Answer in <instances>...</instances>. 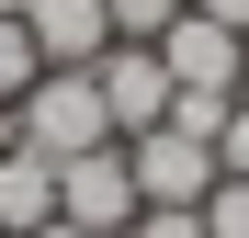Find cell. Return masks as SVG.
Here are the masks:
<instances>
[{"label": "cell", "instance_id": "obj_1", "mask_svg": "<svg viewBox=\"0 0 249 238\" xmlns=\"http://www.w3.org/2000/svg\"><path fill=\"white\" fill-rule=\"evenodd\" d=\"M12 125H23V147H46V159L113 147V113H102V79H91V68H46V79L12 102Z\"/></svg>", "mask_w": 249, "mask_h": 238}, {"label": "cell", "instance_id": "obj_6", "mask_svg": "<svg viewBox=\"0 0 249 238\" xmlns=\"http://www.w3.org/2000/svg\"><path fill=\"white\" fill-rule=\"evenodd\" d=\"M23 34H34L46 68H91L113 46V12H102V0H23Z\"/></svg>", "mask_w": 249, "mask_h": 238}, {"label": "cell", "instance_id": "obj_13", "mask_svg": "<svg viewBox=\"0 0 249 238\" xmlns=\"http://www.w3.org/2000/svg\"><path fill=\"white\" fill-rule=\"evenodd\" d=\"M193 12H204V23H227L238 46H249V0H193Z\"/></svg>", "mask_w": 249, "mask_h": 238}, {"label": "cell", "instance_id": "obj_2", "mask_svg": "<svg viewBox=\"0 0 249 238\" xmlns=\"http://www.w3.org/2000/svg\"><path fill=\"white\" fill-rule=\"evenodd\" d=\"M57 216H68L79 238H124V227H136V170H124V136L57 159Z\"/></svg>", "mask_w": 249, "mask_h": 238}, {"label": "cell", "instance_id": "obj_10", "mask_svg": "<svg viewBox=\"0 0 249 238\" xmlns=\"http://www.w3.org/2000/svg\"><path fill=\"white\" fill-rule=\"evenodd\" d=\"M193 216H204V238H249V182H238V170H215V193H204Z\"/></svg>", "mask_w": 249, "mask_h": 238}, {"label": "cell", "instance_id": "obj_8", "mask_svg": "<svg viewBox=\"0 0 249 238\" xmlns=\"http://www.w3.org/2000/svg\"><path fill=\"white\" fill-rule=\"evenodd\" d=\"M102 12H113V46H159V34L193 12V0H102Z\"/></svg>", "mask_w": 249, "mask_h": 238}, {"label": "cell", "instance_id": "obj_4", "mask_svg": "<svg viewBox=\"0 0 249 238\" xmlns=\"http://www.w3.org/2000/svg\"><path fill=\"white\" fill-rule=\"evenodd\" d=\"M102 79V113H113V136H147V125H170V68H159V46H102L91 57Z\"/></svg>", "mask_w": 249, "mask_h": 238}, {"label": "cell", "instance_id": "obj_3", "mask_svg": "<svg viewBox=\"0 0 249 238\" xmlns=\"http://www.w3.org/2000/svg\"><path fill=\"white\" fill-rule=\"evenodd\" d=\"M124 170H136V204H204L215 193V147L181 136V125H147V136H124Z\"/></svg>", "mask_w": 249, "mask_h": 238}, {"label": "cell", "instance_id": "obj_14", "mask_svg": "<svg viewBox=\"0 0 249 238\" xmlns=\"http://www.w3.org/2000/svg\"><path fill=\"white\" fill-rule=\"evenodd\" d=\"M0 147H23V125H12V102H0Z\"/></svg>", "mask_w": 249, "mask_h": 238}, {"label": "cell", "instance_id": "obj_12", "mask_svg": "<svg viewBox=\"0 0 249 238\" xmlns=\"http://www.w3.org/2000/svg\"><path fill=\"white\" fill-rule=\"evenodd\" d=\"M215 170H238V182H249V91H238V113L215 125Z\"/></svg>", "mask_w": 249, "mask_h": 238}, {"label": "cell", "instance_id": "obj_7", "mask_svg": "<svg viewBox=\"0 0 249 238\" xmlns=\"http://www.w3.org/2000/svg\"><path fill=\"white\" fill-rule=\"evenodd\" d=\"M57 216V159L46 147H0V238H34Z\"/></svg>", "mask_w": 249, "mask_h": 238}, {"label": "cell", "instance_id": "obj_5", "mask_svg": "<svg viewBox=\"0 0 249 238\" xmlns=\"http://www.w3.org/2000/svg\"><path fill=\"white\" fill-rule=\"evenodd\" d=\"M159 68H170V91H249V46L227 23H204V12H181L159 34Z\"/></svg>", "mask_w": 249, "mask_h": 238}, {"label": "cell", "instance_id": "obj_15", "mask_svg": "<svg viewBox=\"0 0 249 238\" xmlns=\"http://www.w3.org/2000/svg\"><path fill=\"white\" fill-rule=\"evenodd\" d=\"M0 12H23V0H0Z\"/></svg>", "mask_w": 249, "mask_h": 238}, {"label": "cell", "instance_id": "obj_9", "mask_svg": "<svg viewBox=\"0 0 249 238\" xmlns=\"http://www.w3.org/2000/svg\"><path fill=\"white\" fill-rule=\"evenodd\" d=\"M34 79H46V57H34V34H23V12H0V102H23Z\"/></svg>", "mask_w": 249, "mask_h": 238}, {"label": "cell", "instance_id": "obj_11", "mask_svg": "<svg viewBox=\"0 0 249 238\" xmlns=\"http://www.w3.org/2000/svg\"><path fill=\"white\" fill-rule=\"evenodd\" d=\"M124 238H204V216H193V204H136Z\"/></svg>", "mask_w": 249, "mask_h": 238}]
</instances>
